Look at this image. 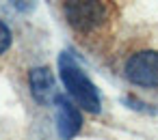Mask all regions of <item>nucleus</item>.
I'll use <instances>...</instances> for the list:
<instances>
[{"instance_id":"3","label":"nucleus","mask_w":158,"mask_h":140,"mask_svg":"<svg viewBox=\"0 0 158 140\" xmlns=\"http://www.w3.org/2000/svg\"><path fill=\"white\" fill-rule=\"evenodd\" d=\"M126 78L139 86H158V52L143 50L128 58Z\"/></svg>"},{"instance_id":"1","label":"nucleus","mask_w":158,"mask_h":140,"mask_svg":"<svg viewBox=\"0 0 158 140\" xmlns=\"http://www.w3.org/2000/svg\"><path fill=\"white\" fill-rule=\"evenodd\" d=\"M59 69H61V80L65 84V88L69 91V95L78 101L80 108H85L87 112H98L100 110V95L98 88L93 86V82L80 71V67L74 63V58L63 52L59 58Z\"/></svg>"},{"instance_id":"4","label":"nucleus","mask_w":158,"mask_h":140,"mask_svg":"<svg viewBox=\"0 0 158 140\" xmlns=\"http://www.w3.org/2000/svg\"><path fill=\"white\" fill-rule=\"evenodd\" d=\"M54 103H56V127H59V136L63 140H69V138H74L78 134V129L82 125L80 112L63 95H54Z\"/></svg>"},{"instance_id":"2","label":"nucleus","mask_w":158,"mask_h":140,"mask_svg":"<svg viewBox=\"0 0 158 140\" xmlns=\"http://www.w3.org/2000/svg\"><path fill=\"white\" fill-rule=\"evenodd\" d=\"M65 18L76 30H93L106 20V7L100 0H67Z\"/></svg>"},{"instance_id":"5","label":"nucleus","mask_w":158,"mask_h":140,"mask_svg":"<svg viewBox=\"0 0 158 140\" xmlns=\"http://www.w3.org/2000/svg\"><path fill=\"white\" fill-rule=\"evenodd\" d=\"M28 82H31V93L39 103H48L52 97V88H54V78L50 73V69L46 67H37L31 69L28 73Z\"/></svg>"},{"instance_id":"6","label":"nucleus","mask_w":158,"mask_h":140,"mask_svg":"<svg viewBox=\"0 0 158 140\" xmlns=\"http://www.w3.org/2000/svg\"><path fill=\"white\" fill-rule=\"evenodd\" d=\"M9 45H11V30L2 20H0V54H5L9 50Z\"/></svg>"}]
</instances>
